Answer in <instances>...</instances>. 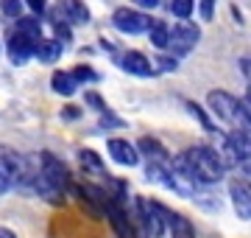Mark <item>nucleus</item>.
<instances>
[{"instance_id":"obj_13","label":"nucleus","mask_w":251,"mask_h":238,"mask_svg":"<svg viewBox=\"0 0 251 238\" xmlns=\"http://www.w3.org/2000/svg\"><path fill=\"white\" fill-rule=\"evenodd\" d=\"M137 149L148 157V163H156V165H171L173 163V157L168 154V149L162 146L156 138H143L140 143H137Z\"/></svg>"},{"instance_id":"obj_19","label":"nucleus","mask_w":251,"mask_h":238,"mask_svg":"<svg viewBox=\"0 0 251 238\" xmlns=\"http://www.w3.org/2000/svg\"><path fill=\"white\" fill-rule=\"evenodd\" d=\"M148 39H151L156 48H171V28L165 26V23H153L151 31H148Z\"/></svg>"},{"instance_id":"obj_10","label":"nucleus","mask_w":251,"mask_h":238,"mask_svg":"<svg viewBox=\"0 0 251 238\" xmlns=\"http://www.w3.org/2000/svg\"><path fill=\"white\" fill-rule=\"evenodd\" d=\"M117 64L123 67L126 73H134V76H153L156 73V64H153L145 54H140V51H126V54L117 59Z\"/></svg>"},{"instance_id":"obj_22","label":"nucleus","mask_w":251,"mask_h":238,"mask_svg":"<svg viewBox=\"0 0 251 238\" xmlns=\"http://www.w3.org/2000/svg\"><path fill=\"white\" fill-rule=\"evenodd\" d=\"M0 11H3L6 17L20 20L23 17V0H0Z\"/></svg>"},{"instance_id":"obj_15","label":"nucleus","mask_w":251,"mask_h":238,"mask_svg":"<svg viewBox=\"0 0 251 238\" xmlns=\"http://www.w3.org/2000/svg\"><path fill=\"white\" fill-rule=\"evenodd\" d=\"M78 163L84 168V174H95V177H106V168L100 163V157L92 149H81L78 151Z\"/></svg>"},{"instance_id":"obj_29","label":"nucleus","mask_w":251,"mask_h":238,"mask_svg":"<svg viewBox=\"0 0 251 238\" xmlns=\"http://www.w3.org/2000/svg\"><path fill=\"white\" fill-rule=\"evenodd\" d=\"M25 3L31 6V11H34V14H39V11L45 9V3H48V0H25Z\"/></svg>"},{"instance_id":"obj_12","label":"nucleus","mask_w":251,"mask_h":238,"mask_svg":"<svg viewBox=\"0 0 251 238\" xmlns=\"http://www.w3.org/2000/svg\"><path fill=\"white\" fill-rule=\"evenodd\" d=\"M59 14L70 26H87L90 23V9L84 6V0H62L59 3Z\"/></svg>"},{"instance_id":"obj_5","label":"nucleus","mask_w":251,"mask_h":238,"mask_svg":"<svg viewBox=\"0 0 251 238\" xmlns=\"http://www.w3.org/2000/svg\"><path fill=\"white\" fill-rule=\"evenodd\" d=\"M0 174L9 182H23V179H34L36 171H28V163L9 146H0Z\"/></svg>"},{"instance_id":"obj_23","label":"nucleus","mask_w":251,"mask_h":238,"mask_svg":"<svg viewBox=\"0 0 251 238\" xmlns=\"http://www.w3.org/2000/svg\"><path fill=\"white\" fill-rule=\"evenodd\" d=\"M153 62H156V70H176V67H179V62H176V56H168V54L156 56Z\"/></svg>"},{"instance_id":"obj_11","label":"nucleus","mask_w":251,"mask_h":238,"mask_svg":"<svg viewBox=\"0 0 251 238\" xmlns=\"http://www.w3.org/2000/svg\"><path fill=\"white\" fill-rule=\"evenodd\" d=\"M36 45H39V42H34L31 37H25V34L17 31V34L9 39V59L14 64H25L28 59L36 54Z\"/></svg>"},{"instance_id":"obj_14","label":"nucleus","mask_w":251,"mask_h":238,"mask_svg":"<svg viewBox=\"0 0 251 238\" xmlns=\"http://www.w3.org/2000/svg\"><path fill=\"white\" fill-rule=\"evenodd\" d=\"M165 219H168V233L173 238H196V230H193L190 219H184L181 213H173L165 208Z\"/></svg>"},{"instance_id":"obj_4","label":"nucleus","mask_w":251,"mask_h":238,"mask_svg":"<svg viewBox=\"0 0 251 238\" xmlns=\"http://www.w3.org/2000/svg\"><path fill=\"white\" fill-rule=\"evenodd\" d=\"M112 26L123 34H143V31H151L153 20L145 14V11H137V9H128V6H120L115 9L112 14Z\"/></svg>"},{"instance_id":"obj_27","label":"nucleus","mask_w":251,"mask_h":238,"mask_svg":"<svg viewBox=\"0 0 251 238\" xmlns=\"http://www.w3.org/2000/svg\"><path fill=\"white\" fill-rule=\"evenodd\" d=\"M212 11H215V0H201V14H204V20H212Z\"/></svg>"},{"instance_id":"obj_26","label":"nucleus","mask_w":251,"mask_h":238,"mask_svg":"<svg viewBox=\"0 0 251 238\" xmlns=\"http://www.w3.org/2000/svg\"><path fill=\"white\" fill-rule=\"evenodd\" d=\"M56 37H62V39H70V26H67L64 20H56Z\"/></svg>"},{"instance_id":"obj_31","label":"nucleus","mask_w":251,"mask_h":238,"mask_svg":"<svg viewBox=\"0 0 251 238\" xmlns=\"http://www.w3.org/2000/svg\"><path fill=\"white\" fill-rule=\"evenodd\" d=\"M0 238H17V236H14L9 227H0Z\"/></svg>"},{"instance_id":"obj_21","label":"nucleus","mask_w":251,"mask_h":238,"mask_svg":"<svg viewBox=\"0 0 251 238\" xmlns=\"http://www.w3.org/2000/svg\"><path fill=\"white\" fill-rule=\"evenodd\" d=\"M193 9H196V0H171L173 17H179V20H187L193 14Z\"/></svg>"},{"instance_id":"obj_30","label":"nucleus","mask_w":251,"mask_h":238,"mask_svg":"<svg viewBox=\"0 0 251 238\" xmlns=\"http://www.w3.org/2000/svg\"><path fill=\"white\" fill-rule=\"evenodd\" d=\"M9 179H6V177H3V174H0V193H6V191H9Z\"/></svg>"},{"instance_id":"obj_25","label":"nucleus","mask_w":251,"mask_h":238,"mask_svg":"<svg viewBox=\"0 0 251 238\" xmlns=\"http://www.w3.org/2000/svg\"><path fill=\"white\" fill-rule=\"evenodd\" d=\"M73 76H75V82H95V79H98L90 67H75V70H73Z\"/></svg>"},{"instance_id":"obj_9","label":"nucleus","mask_w":251,"mask_h":238,"mask_svg":"<svg viewBox=\"0 0 251 238\" xmlns=\"http://www.w3.org/2000/svg\"><path fill=\"white\" fill-rule=\"evenodd\" d=\"M106 151H109V157H112L117 165H126V168H131V165L140 163V151H137V146H131V143L123 140V138H112L106 143Z\"/></svg>"},{"instance_id":"obj_20","label":"nucleus","mask_w":251,"mask_h":238,"mask_svg":"<svg viewBox=\"0 0 251 238\" xmlns=\"http://www.w3.org/2000/svg\"><path fill=\"white\" fill-rule=\"evenodd\" d=\"M184 107H187V112H190V115H193V118L198 120V123H201V126L206 129V132H209V135H215V132H218V126H215V123H212L209 118H206V112L201 110V107H198L196 101H187Z\"/></svg>"},{"instance_id":"obj_7","label":"nucleus","mask_w":251,"mask_h":238,"mask_svg":"<svg viewBox=\"0 0 251 238\" xmlns=\"http://www.w3.org/2000/svg\"><path fill=\"white\" fill-rule=\"evenodd\" d=\"M229 199H232L234 213L243 221L251 219V182L246 177H232L229 179Z\"/></svg>"},{"instance_id":"obj_2","label":"nucleus","mask_w":251,"mask_h":238,"mask_svg":"<svg viewBox=\"0 0 251 238\" xmlns=\"http://www.w3.org/2000/svg\"><path fill=\"white\" fill-rule=\"evenodd\" d=\"M206 104H209V110L215 112L218 118L229 123L232 132H246L251 129V112H249V104L240 98H234L232 92L226 90H212L206 95Z\"/></svg>"},{"instance_id":"obj_24","label":"nucleus","mask_w":251,"mask_h":238,"mask_svg":"<svg viewBox=\"0 0 251 238\" xmlns=\"http://www.w3.org/2000/svg\"><path fill=\"white\" fill-rule=\"evenodd\" d=\"M84 101H87V104H92V110H98V112H106V101L100 98L98 92H84Z\"/></svg>"},{"instance_id":"obj_16","label":"nucleus","mask_w":251,"mask_h":238,"mask_svg":"<svg viewBox=\"0 0 251 238\" xmlns=\"http://www.w3.org/2000/svg\"><path fill=\"white\" fill-rule=\"evenodd\" d=\"M59 56H62V39H39V45H36L39 62H56Z\"/></svg>"},{"instance_id":"obj_6","label":"nucleus","mask_w":251,"mask_h":238,"mask_svg":"<svg viewBox=\"0 0 251 238\" xmlns=\"http://www.w3.org/2000/svg\"><path fill=\"white\" fill-rule=\"evenodd\" d=\"M198 39H201V28L190 20H179L171 28V48L176 54H190L198 45Z\"/></svg>"},{"instance_id":"obj_18","label":"nucleus","mask_w":251,"mask_h":238,"mask_svg":"<svg viewBox=\"0 0 251 238\" xmlns=\"http://www.w3.org/2000/svg\"><path fill=\"white\" fill-rule=\"evenodd\" d=\"M17 31H20V34H25V37H31L34 42H39V39H42V26H39V17H20L17 20Z\"/></svg>"},{"instance_id":"obj_17","label":"nucleus","mask_w":251,"mask_h":238,"mask_svg":"<svg viewBox=\"0 0 251 238\" xmlns=\"http://www.w3.org/2000/svg\"><path fill=\"white\" fill-rule=\"evenodd\" d=\"M50 84H53V90L59 92V95H73V92L78 90V82H75L73 73H53Z\"/></svg>"},{"instance_id":"obj_28","label":"nucleus","mask_w":251,"mask_h":238,"mask_svg":"<svg viewBox=\"0 0 251 238\" xmlns=\"http://www.w3.org/2000/svg\"><path fill=\"white\" fill-rule=\"evenodd\" d=\"M134 6H140V9H156L159 6V0H131Z\"/></svg>"},{"instance_id":"obj_3","label":"nucleus","mask_w":251,"mask_h":238,"mask_svg":"<svg viewBox=\"0 0 251 238\" xmlns=\"http://www.w3.org/2000/svg\"><path fill=\"white\" fill-rule=\"evenodd\" d=\"M134 224L143 230L148 238H162L168 230V219H165V205L153 199H134Z\"/></svg>"},{"instance_id":"obj_8","label":"nucleus","mask_w":251,"mask_h":238,"mask_svg":"<svg viewBox=\"0 0 251 238\" xmlns=\"http://www.w3.org/2000/svg\"><path fill=\"white\" fill-rule=\"evenodd\" d=\"M106 216H109V224H112V230L117 233V238H137L134 236V224H131V216H128V210H126L120 202H106Z\"/></svg>"},{"instance_id":"obj_1","label":"nucleus","mask_w":251,"mask_h":238,"mask_svg":"<svg viewBox=\"0 0 251 238\" xmlns=\"http://www.w3.org/2000/svg\"><path fill=\"white\" fill-rule=\"evenodd\" d=\"M173 168L198 185H215L226 174V165L218 157V151L212 146H204V143L190 146L187 151L176 154L173 157Z\"/></svg>"}]
</instances>
